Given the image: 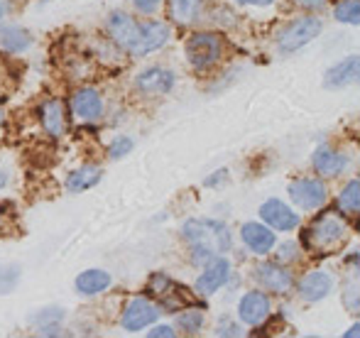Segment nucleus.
Instances as JSON below:
<instances>
[{"label": "nucleus", "instance_id": "nucleus-1", "mask_svg": "<svg viewBox=\"0 0 360 338\" xmlns=\"http://www.w3.org/2000/svg\"><path fill=\"white\" fill-rule=\"evenodd\" d=\"M108 32L125 52L143 57L155 52L169 39V27L165 22H135L125 13H113L108 18Z\"/></svg>", "mask_w": 360, "mask_h": 338}, {"label": "nucleus", "instance_id": "nucleus-2", "mask_svg": "<svg viewBox=\"0 0 360 338\" xmlns=\"http://www.w3.org/2000/svg\"><path fill=\"white\" fill-rule=\"evenodd\" d=\"M184 240L194 248L196 255L216 257L231 248V233L223 223L206 219H191L181 228Z\"/></svg>", "mask_w": 360, "mask_h": 338}, {"label": "nucleus", "instance_id": "nucleus-3", "mask_svg": "<svg viewBox=\"0 0 360 338\" xmlns=\"http://www.w3.org/2000/svg\"><path fill=\"white\" fill-rule=\"evenodd\" d=\"M223 42L214 32H199L186 42V57L194 69H209L221 59Z\"/></svg>", "mask_w": 360, "mask_h": 338}, {"label": "nucleus", "instance_id": "nucleus-4", "mask_svg": "<svg viewBox=\"0 0 360 338\" xmlns=\"http://www.w3.org/2000/svg\"><path fill=\"white\" fill-rule=\"evenodd\" d=\"M321 32V20L319 18H299L294 22H289L277 37L282 52H297L304 44H309L314 37H319Z\"/></svg>", "mask_w": 360, "mask_h": 338}, {"label": "nucleus", "instance_id": "nucleus-5", "mask_svg": "<svg viewBox=\"0 0 360 338\" xmlns=\"http://www.w3.org/2000/svg\"><path fill=\"white\" fill-rule=\"evenodd\" d=\"M289 196L292 201L304 211H314L319 206L326 204L328 194H326V186L323 181L319 179H297L289 184Z\"/></svg>", "mask_w": 360, "mask_h": 338}, {"label": "nucleus", "instance_id": "nucleus-6", "mask_svg": "<svg viewBox=\"0 0 360 338\" xmlns=\"http://www.w3.org/2000/svg\"><path fill=\"white\" fill-rule=\"evenodd\" d=\"M346 238V226L336 219V216H323L314 223V228L309 230V240L316 245L319 250L336 248L338 243H343Z\"/></svg>", "mask_w": 360, "mask_h": 338}, {"label": "nucleus", "instance_id": "nucleus-7", "mask_svg": "<svg viewBox=\"0 0 360 338\" xmlns=\"http://www.w3.org/2000/svg\"><path fill=\"white\" fill-rule=\"evenodd\" d=\"M157 316H160V306H155L147 299H135L125 306L123 326H125V331H143L145 326L155 324Z\"/></svg>", "mask_w": 360, "mask_h": 338}, {"label": "nucleus", "instance_id": "nucleus-8", "mask_svg": "<svg viewBox=\"0 0 360 338\" xmlns=\"http://www.w3.org/2000/svg\"><path fill=\"white\" fill-rule=\"evenodd\" d=\"M228 270H231L228 260H223V257L216 255L214 260L204 267L199 280H196V292H199L201 297H209V294H214V292H218L223 285H226Z\"/></svg>", "mask_w": 360, "mask_h": 338}, {"label": "nucleus", "instance_id": "nucleus-9", "mask_svg": "<svg viewBox=\"0 0 360 338\" xmlns=\"http://www.w3.org/2000/svg\"><path fill=\"white\" fill-rule=\"evenodd\" d=\"M260 219L277 230H292L299 226V216L287 204H282L277 199H270L260 206Z\"/></svg>", "mask_w": 360, "mask_h": 338}, {"label": "nucleus", "instance_id": "nucleus-10", "mask_svg": "<svg viewBox=\"0 0 360 338\" xmlns=\"http://www.w3.org/2000/svg\"><path fill=\"white\" fill-rule=\"evenodd\" d=\"M238 314H240V319L245 324H260V321H265L270 316V299L262 292H248L240 299V304H238Z\"/></svg>", "mask_w": 360, "mask_h": 338}, {"label": "nucleus", "instance_id": "nucleus-11", "mask_svg": "<svg viewBox=\"0 0 360 338\" xmlns=\"http://www.w3.org/2000/svg\"><path fill=\"white\" fill-rule=\"evenodd\" d=\"M257 280L265 290L275 292V294H285V292L292 290V275L280 265H272V262H265V265L257 267Z\"/></svg>", "mask_w": 360, "mask_h": 338}, {"label": "nucleus", "instance_id": "nucleus-12", "mask_svg": "<svg viewBox=\"0 0 360 338\" xmlns=\"http://www.w3.org/2000/svg\"><path fill=\"white\" fill-rule=\"evenodd\" d=\"M172 86H174V77H172V72L160 69V67L145 69V72L138 77V89L147 96H162V93H167Z\"/></svg>", "mask_w": 360, "mask_h": 338}, {"label": "nucleus", "instance_id": "nucleus-13", "mask_svg": "<svg viewBox=\"0 0 360 338\" xmlns=\"http://www.w3.org/2000/svg\"><path fill=\"white\" fill-rule=\"evenodd\" d=\"M331 287H333L331 275L323 270H316V272H309V275L302 280L299 294H302V299H307V301H319L331 292Z\"/></svg>", "mask_w": 360, "mask_h": 338}, {"label": "nucleus", "instance_id": "nucleus-14", "mask_svg": "<svg viewBox=\"0 0 360 338\" xmlns=\"http://www.w3.org/2000/svg\"><path fill=\"white\" fill-rule=\"evenodd\" d=\"M240 235H243V240H245L248 248L257 255L270 253L272 245H275V233H272L270 228H265L262 223H245L240 230Z\"/></svg>", "mask_w": 360, "mask_h": 338}, {"label": "nucleus", "instance_id": "nucleus-15", "mask_svg": "<svg viewBox=\"0 0 360 338\" xmlns=\"http://www.w3.org/2000/svg\"><path fill=\"white\" fill-rule=\"evenodd\" d=\"M72 108L81 120H98L101 113H103V100L94 89H81L74 96Z\"/></svg>", "mask_w": 360, "mask_h": 338}, {"label": "nucleus", "instance_id": "nucleus-16", "mask_svg": "<svg viewBox=\"0 0 360 338\" xmlns=\"http://www.w3.org/2000/svg\"><path fill=\"white\" fill-rule=\"evenodd\" d=\"M356 79H358V57L353 54L346 62L328 69L326 77H323V86H326V89H341V86L353 84Z\"/></svg>", "mask_w": 360, "mask_h": 338}, {"label": "nucleus", "instance_id": "nucleus-17", "mask_svg": "<svg viewBox=\"0 0 360 338\" xmlns=\"http://www.w3.org/2000/svg\"><path fill=\"white\" fill-rule=\"evenodd\" d=\"M346 167H348V157L341 152H333V150H328V148H321V150H316V155H314V169L323 176H336L338 171H343Z\"/></svg>", "mask_w": 360, "mask_h": 338}, {"label": "nucleus", "instance_id": "nucleus-18", "mask_svg": "<svg viewBox=\"0 0 360 338\" xmlns=\"http://www.w3.org/2000/svg\"><path fill=\"white\" fill-rule=\"evenodd\" d=\"M204 13V0H169V15L179 25H194Z\"/></svg>", "mask_w": 360, "mask_h": 338}, {"label": "nucleus", "instance_id": "nucleus-19", "mask_svg": "<svg viewBox=\"0 0 360 338\" xmlns=\"http://www.w3.org/2000/svg\"><path fill=\"white\" fill-rule=\"evenodd\" d=\"M110 285V275L103 270H86L76 277V290L81 294H98Z\"/></svg>", "mask_w": 360, "mask_h": 338}, {"label": "nucleus", "instance_id": "nucleus-20", "mask_svg": "<svg viewBox=\"0 0 360 338\" xmlns=\"http://www.w3.org/2000/svg\"><path fill=\"white\" fill-rule=\"evenodd\" d=\"M0 44H3L8 52H25V49L32 44V37H30L27 30L10 25V27L0 30Z\"/></svg>", "mask_w": 360, "mask_h": 338}, {"label": "nucleus", "instance_id": "nucleus-21", "mask_svg": "<svg viewBox=\"0 0 360 338\" xmlns=\"http://www.w3.org/2000/svg\"><path fill=\"white\" fill-rule=\"evenodd\" d=\"M42 123H44V130L49 135H62V128H64V113H62V103L59 100H47L42 105Z\"/></svg>", "mask_w": 360, "mask_h": 338}, {"label": "nucleus", "instance_id": "nucleus-22", "mask_svg": "<svg viewBox=\"0 0 360 338\" xmlns=\"http://www.w3.org/2000/svg\"><path fill=\"white\" fill-rule=\"evenodd\" d=\"M98 179H101V169L98 167H81V169H76V171L69 174L67 186L72 191H84V189H89V186H94Z\"/></svg>", "mask_w": 360, "mask_h": 338}, {"label": "nucleus", "instance_id": "nucleus-23", "mask_svg": "<svg viewBox=\"0 0 360 338\" xmlns=\"http://www.w3.org/2000/svg\"><path fill=\"white\" fill-rule=\"evenodd\" d=\"M360 184H358V179H351L348 181V186L341 191V199H338V204H341V209L346 211V214H351V216H356L358 211H360Z\"/></svg>", "mask_w": 360, "mask_h": 338}, {"label": "nucleus", "instance_id": "nucleus-24", "mask_svg": "<svg viewBox=\"0 0 360 338\" xmlns=\"http://www.w3.org/2000/svg\"><path fill=\"white\" fill-rule=\"evenodd\" d=\"M358 18H360L358 0H341V3L336 5V20L348 22V25H358Z\"/></svg>", "mask_w": 360, "mask_h": 338}, {"label": "nucleus", "instance_id": "nucleus-25", "mask_svg": "<svg viewBox=\"0 0 360 338\" xmlns=\"http://www.w3.org/2000/svg\"><path fill=\"white\" fill-rule=\"evenodd\" d=\"M201 324H204V314L196 309H189L186 314L179 316V329H184L186 334H196L201 331Z\"/></svg>", "mask_w": 360, "mask_h": 338}, {"label": "nucleus", "instance_id": "nucleus-26", "mask_svg": "<svg viewBox=\"0 0 360 338\" xmlns=\"http://www.w3.org/2000/svg\"><path fill=\"white\" fill-rule=\"evenodd\" d=\"M18 267H10V265H3L0 262V294H8L10 290L15 287L18 282Z\"/></svg>", "mask_w": 360, "mask_h": 338}, {"label": "nucleus", "instance_id": "nucleus-27", "mask_svg": "<svg viewBox=\"0 0 360 338\" xmlns=\"http://www.w3.org/2000/svg\"><path fill=\"white\" fill-rule=\"evenodd\" d=\"M130 150H133V143H130L128 138H115L113 143H110V157L113 160H118V157H123V155H128Z\"/></svg>", "mask_w": 360, "mask_h": 338}, {"label": "nucleus", "instance_id": "nucleus-28", "mask_svg": "<svg viewBox=\"0 0 360 338\" xmlns=\"http://www.w3.org/2000/svg\"><path fill=\"white\" fill-rule=\"evenodd\" d=\"M135 3V8L140 10V13H145V15H152L157 8L162 5V0H133Z\"/></svg>", "mask_w": 360, "mask_h": 338}, {"label": "nucleus", "instance_id": "nucleus-29", "mask_svg": "<svg viewBox=\"0 0 360 338\" xmlns=\"http://www.w3.org/2000/svg\"><path fill=\"white\" fill-rule=\"evenodd\" d=\"M348 309L356 314L358 311V282L353 280V285H351V290H348Z\"/></svg>", "mask_w": 360, "mask_h": 338}, {"label": "nucleus", "instance_id": "nucleus-30", "mask_svg": "<svg viewBox=\"0 0 360 338\" xmlns=\"http://www.w3.org/2000/svg\"><path fill=\"white\" fill-rule=\"evenodd\" d=\"M147 336H150V338H172V336H174V331H172L169 329V326H157V329L155 331H150V334H147Z\"/></svg>", "mask_w": 360, "mask_h": 338}, {"label": "nucleus", "instance_id": "nucleus-31", "mask_svg": "<svg viewBox=\"0 0 360 338\" xmlns=\"http://www.w3.org/2000/svg\"><path fill=\"white\" fill-rule=\"evenodd\" d=\"M294 245L292 243H287V245H280V260H294L297 257V253H294Z\"/></svg>", "mask_w": 360, "mask_h": 338}, {"label": "nucleus", "instance_id": "nucleus-32", "mask_svg": "<svg viewBox=\"0 0 360 338\" xmlns=\"http://www.w3.org/2000/svg\"><path fill=\"white\" fill-rule=\"evenodd\" d=\"M323 3H326V0H299V5H304V8H311V10L321 8Z\"/></svg>", "mask_w": 360, "mask_h": 338}, {"label": "nucleus", "instance_id": "nucleus-33", "mask_svg": "<svg viewBox=\"0 0 360 338\" xmlns=\"http://www.w3.org/2000/svg\"><path fill=\"white\" fill-rule=\"evenodd\" d=\"M238 3H245V5H272V0H238Z\"/></svg>", "mask_w": 360, "mask_h": 338}, {"label": "nucleus", "instance_id": "nucleus-34", "mask_svg": "<svg viewBox=\"0 0 360 338\" xmlns=\"http://www.w3.org/2000/svg\"><path fill=\"white\" fill-rule=\"evenodd\" d=\"M5 77H8V72H5V67L0 64V93H3L5 86H8V82H5Z\"/></svg>", "mask_w": 360, "mask_h": 338}, {"label": "nucleus", "instance_id": "nucleus-35", "mask_svg": "<svg viewBox=\"0 0 360 338\" xmlns=\"http://www.w3.org/2000/svg\"><path fill=\"white\" fill-rule=\"evenodd\" d=\"M5 13H8V3H5V0H0V20L5 18Z\"/></svg>", "mask_w": 360, "mask_h": 338}, {"label": "nucleus", "instance_id": "nucleus-36", "mask_svg": "<svg viewBox=\"0 0 360 338\" xmlns=\"http://www.w3.org/2000/svg\"><path fill=\"white\" fill-rule=\"evenodd\" d=\"M358 331H360V329H358V326H353V329H351V331H348V338H356V336H358Z\"/></svg>", "mask_w": 360, "mask_h": 338}, {"label": "nucleus", "instance_id": "nucleus-37", "mask_svg": "<svg viewBox=\"0 0 360 338\" xmlns=\"http://www.w3.org/2000/svg\"><path fill=\"white\" fill-rule=\"evenodd\" d=\"M5 179H8V176H5V171H0V186L5 184Z\"/></svg>", "mask_w": 360, "mask_h": 338}, {"label": "nucleus", "instance_id": "nucleus-38", "mask_svg": "<svg viewBox=\"0 0 360 338\" xmlns=\"http://www.w3.org/2000/svg\"><path fill=\"white\" fill-rule=\"evenodd\" d=\"M0 123H3V110H0Z\"/></svg>", "mask_w": 360, "mask_h": 338}]
</instances>
